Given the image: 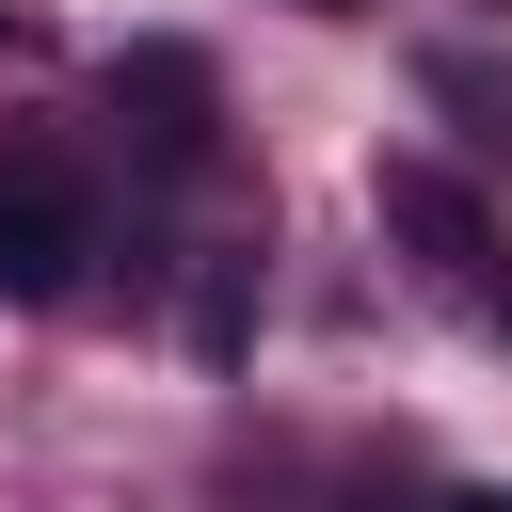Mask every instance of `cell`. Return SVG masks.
<instances>
[{
	"mask_svg": "<svg viewBox=\"0 0 512 512\" xmlns=\"http://www.w3.org/2000/svg\"><path fill=\"white\" fill-rule=\"evenodd\" d=\"M384 224H400V240H416L448 288H480V272H496V224H480V192H464V176H432V160H384Z\"/></svg>",
	"mask_w": 512,
	"mask_h": 512,
	"instance_id": "cell-3",
	"label": "cell"
},
{
	"mask_svg": "<svg viewBox=\"0 0 512 512\" xmlns=\"http://www.w3.org/2000/svg\"><path fill=\"white\" fill-rule=\"evenodd\" d=\"M112 128H128L144 176H208V160H224V80H208V48H112Z\"/></svg>",
	"mask_w": 512,
	"mask_h": 512,
	"instance_id": "cell-2",
	"label": "cell"
},
{
	"mask_svg": "<svg viewBox=\"0 0 512 512\" xmlns=\"http://www.w3.org/2000/svg\"><path fill=\"white\" fill-rule=\"evenodd\" d=\"M432 512H512V496H432Z\"/></svg>",
	"mask_w": 512,
	"mask_h": 512,
	"instance_id": "cell-5",
	"label": "cell"
},
{
	"mask_svg": "<svg viewBox=\"0 0 512 512\" xmlns=\"http://www.w3.org/2000/svg\"><path fill=\"white\" fill-rule=\"evenodd\" d=\"M240 336H256V240H224V256H208V288H192V352L224 368Z\"/></svg>",
	"mask_w": 512,
	"mask_h": 512,
	"instance_id": "cell-4",
	"label": "cell"
},
{
	"mask_svg": "<svg viewBox=\"0 0 512 512\" xmlns=\"http://www.w3.org/2000/svg\"><path fill=\"white\" fill-rule=\"evenodd\" d=\"M96 288V192L64 160H0V304H80Z\"/></svg>",
	"mask_w": 512,
	"mask_h": 512,
	"instance_id": "cell-1",
	"label": "cell"
},
{
	"mask_svg": "<svg viewBox=\"0 0 512 512\" xmlns=\"http://www.w3.org/2000/svg\"><path fill=\"white\" fill-rule=\"evenodd\" d=\"M400 512H432V496H400Z\"/></svg>",
	"mask_w": 512,
	"mask_h": 512,
	"instance_id": "cell-7",
	"label": "cell"
},
{
	"mask_svg": "<svg viewBox=\"0 0 512 512\" xmlns=\"http://www.w3.org/2000/svg\"><path fill=\"white\" fill-rule=\"evenodd\" d=\"M320 16H368V0H320Z\"/></svg>",
	"mask_w": 512,
	"mask_h": 512,
	"instance_id": "cell-6",
	"label": "cell"
}]
</instances>
